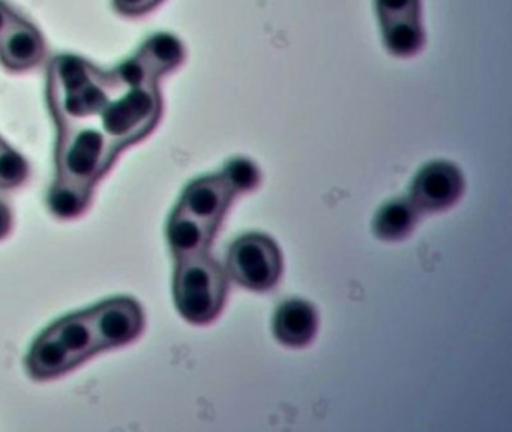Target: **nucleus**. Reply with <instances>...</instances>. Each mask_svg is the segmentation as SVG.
<instances>
[{"label":"nucleus","mask_w":512,"mask_h":432,"mask_svg":"<svg viewBox=\"0 0 512 432\" xmlns=\"http://www.w3.org/2000/svg\"><path fill=\"white\" fill-rule=\"evenodd\" d=\"M416 207L412 201L392 200L383 204L374 218V233L383 240H400L415 228Z\"/></svg>","instance_id":"obj_15"},{"label":"nucleus","mask_w":512,"mask_h":432,"mask_svg":"<svg viewBox=\"0 0 512 432\" xmlns=\"http://www.w3.org/2000/svg\"><path fill=\"white\" fill-rule=\"evenodd\" d=\"M161 114V99L155 83L127 87L110 99L100 114V128L119 147L145 137Z\"/></svg>","instance_id":"obj_3"},{"label":"nucleus","mask_w":512,"mask_h":432,"mask_svg":"<svg viewBox=\"0 0 512 432\" xmlns=\"http://www.w3.org/2000/svg\"><path fill=\"white\" fill-rule=\"evenodd\" d=\"M97 350L121 347L139 336L143 312L131 299H113L88 311Z\"/></svg>","instance_id":"obj_6"},{"label":"nucleus","mask_w":512,"mask_h":432,"mask_svg":"<svg viewBox=\"0 0 512 432\" xmlns=\"http://www.w3.org/2000/svg\"><path fill=\"white\" fill-rule=\"evenodd\" d=\"M11 227H13V213L4 201H0V240L7 237Z\"/></svg>","instance_id":"obj_20"},{"label":"nucleus","mask_w":512,"mask_h":432,"mask_svg":"<svg viewBox=\"0 0 512 432\" xmlns=\"http://www.w3.org/2000/svg\"><path fill=\"white\" fill-rule=\"evenodd\" d=\"M113 2L119 12L127 15L143 14L158 5L157 0H113Z\"/></svg>","instance_id":"obj_19"},{"label":"nucleus","mask_w":512,"mask_h":432,"mask_svg":"<svg viewBox=\"0 0 512 432\" xmlns=\"http://www.w3.org/2000/svg\"><path fill=\"white\" fill-rule=\"evenodd\" d=\"M223 174L236 194L253 191L260 182L259 168L247 158L232 159L224 168Z\"/></svg>","instance_id":"obj_17"},{"label":"nucleus","mask_w":512,"mask_h":432,"mask_svg":"<svg viewBox=\"0 0 512 432\" xmlns=\"http://www.w3.org/2000/svg\"><path fill=\"white\" fill-rule=\"evenodd\" d=\"M29 372L35 378H52L64 374L76 366L73 357L65 350L64 345L47 329L32 345L28 354Z\"/></svg>","instance_id":"obj_12"},{"label":"nucleus","mask_w":512,"mask_h":432,"mask_svg":"<svg viewBox=\"0 0 512 432\" xmlns=\"http://www.w3.org/2000/svg\"><path fill=\"white\" fill-rule=\"evenodd\" d=\"M137 56L145 62L154 77H160L181 65L185 50L175 35L158 33L145 42Z\"/></svg>","instance_id":"obj_14"},{"label":"nucleus","mask_w":512,"mask_h":432,"mask_svg":"<svg viewBox=\"0 0 512 432\" xmlns=\"http://www.w3.org/2000/svg\"><path fill=\"white\" fill-rule=\"evenodd\" d=\"M173 296L179 312L193 324H208L223 311L227 278L223 267L208 255L178 260Z\"/></svg>","instance_id":"obj_1"},{"label":"nucleus","mask_w":512,"mask_h":432,"mask_svg":"<svg viewBox=\"0 0 512 432\" xmlns=\"http://www.w3.org/2000/svg\"><path fill=\"white\" fill-rule=\"evenodd\" d=\"M4 141H2V138H0V147L4 146Z\"/></svg>","instance_id":"obj_22"},{"label":"nucleus","mask_w":512,"mask_h":432,"mask_svg":"<svg viewBox=\"0 0 512 432\" xmlns=\"http://www.w3.org/2000/svg\"><path fill=\"white\" fill-rule=\"evenodd\" d=\"M50 332L64 345L65 350L73 357L76 365L91 356L97 350L94 332L89 323L88 312H80L76 315H68L58 323L49 327Z\"/></svg>","instance_id":"obj_13"},{"label":"nucleus","mask_w":512,"mask_h":432,"mask_svg":"<svg viewBox=\"0 0 512 432\" xmlns=\"http://www.w3.org/2000/svg\"><path fill=\"white\" fill-rule=\"evenodd\" d=\"M46 53L43 36L34 24L17 17L0 38V60L13 71L34 68Z\"/></svg>","instance_id":"obj_9"},{"label":"nucleus","mask_w":512,"mask_h":432,"mask_svg":"<svg viewBox=\"0 0 512 432\" xmlns=\"http://www.w3.org/2000/svg\"><path fill=\"white\" fill-rule=\"evenodd\" d=\"M29 165L16 150L4 144L0 147V188H14L28 179Z\"/></svg>","instance_id":"obj_18"},{"label":"nucleus","mask_w":512,"mask_h":432,"mask_svg":"<svg viewBox=\"0 0 512 432\" xmlns=\"http://www.w3.org/2000/svg\"><path fill=\"white\" fill-rule=\"evenodd\" d=\"M235 189L223 173L194 180L182 195L179 209L218 227L235 198Z\"/></svg>","instance_id":"obj_8"},{"label":"nucleus","mask_w":512,"mask_h":432,"mask_svg":"<svg viewBox=\"0 0 512 432\" xmlns=\"http://www.w3.org/2000/svg\"><path fill=\"white\" fill-rule=\"evenodd\" d=\"M215 230V225L208 224L178 207L170 218L167 239L175 257L182 260L205 254Z\"/></svg>","instance_id":"obj_11"},{"label":"nucleus","mask_w":512,"mask_h":432,"mask_svg":"<svg viewBox=\"0 0 512 432\" xmlns=\"http://www.w3.org/2000/svg\"><path fill=\"white\" fill-rule=\"evenodd\" d=\"M317 326L316 309L305 300H289L275 312V338L287 347L301 348L310 344L316 336Z\"/></svg>","instance_id":"obj_10"},{"label":"nucleus","mask_w":512,"mask_h":432,"mask_svg":"<svg viewBox=\"0 0 512 432\" xmlns=\"http://www.w3.org/2000/svg\"><path fill=\"white\" fill-rule=\"evenodd\" d=\"M92 188L70 182V180H56L49 194V207L59 218H74L79 216L88 207Z\"/></svg>","instance_id":"obj_16"},{"label":"nucleus","mask_w":512,"mask_h":432,"mask_svg":"<svg viewBox=\"0 0 512 432\" xmlns=\"http://www.w3.org/2000/svg\"><path fill=\"white\" fill-rule=\"evenodd\" d=\"M157 2H158V3H160V2H161V0H157Z\"/></svg>","instance_id":"obj_23"},{"label":"nucleus","mask_w":512,"mask_h":432,"mask_svg":"<svg viewBox=\"0 0 512 432\" xmlns=\"http://www.w3.org/2000/svg\"><path fill=\"white\" fill-rule=\"evenodd\" d=\"M16 15L13 14L7 3L0 2V38L4 36V33L10 29L11 24L16 20Z\"/></svg>","instance_id":"obj_21"},{"label":"nucleus","mask_w":512,"mask_h":432,"mask_svg":"<svg viewBox=\"0 0 512 432\" xmlns=\"http://www.w3.org/2000/svg\"><path fill=\"white\" fill-rule=\"evenodd\" d=\"M386 48L395 56H413L424 45L421 0H374Z\"/></svg>","instance_id":"obj_5"},{"label":"nucleus","mask_w":512,"mask_h":432,"mask_svg":"<svg viewBox=\"0 0 512 432\" xmlns=\"http://www.w3.org/2000/svg\"><path fill=\"white\" fill-rule=\"evenodd\" d=\"M230 275L242 287L266 291L275 287L283 272L277 243L265 234L251 233L236 240L227 255Z\"/></svg>","instance_id":"obj_4"},{"label":"nucleus","mask_w":512,"mask_h":432,"mask_svg":"<svg viewBox=\"0 0 512 432\" xmlns=\"http://www.w3.org/2000/svg\"><path fill=\"white\" fill-rule=\"evenodd\" d=\"M59 125L58 179L92 188L109 170L121 149L94 123L67 122Z\"/></svg>","instance_id":"obj_2"},{"label":"nucleus","mask_w":512,"mask_h":432,"mask_svg":"<svg viewBox=\"0 0 512 432\" xmlns=\"http://www.w3.org/2000/svg\"><path fill=\"white\" fill-rule=\"evenodd\" d=\"M464 191L461 171L448 161L425 165L413 179L410 201L416 209L439 212L457 203Z\"/></svg>","instance_id":"obj_7"}]
</instances>
